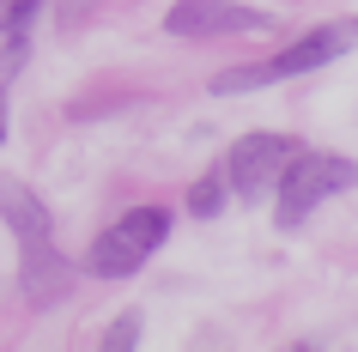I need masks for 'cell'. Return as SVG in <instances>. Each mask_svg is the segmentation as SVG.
<instances>
[{
    "label": "cell",
    "mask_w": 358,
    "mask_h": 352,
    "mask_svg": "<svg viewBox=\"0 0 358 352\" xmlns=\"http://www.w3.org/2000/svg\"><path fill=\"white\" fill-rule=\"evenodd\" d=\"M358 49V19H334V24H316V31H303L285 55H273V61H262L267 67V85L273 79H298V73H316V67H328V61H340V55H352Z\"/></svg>",
    "instance_id": "277c9868"
},
{
    "label": "cell",
    "mask_w": 358,
    "mask_h": 352,
    "mask_svg": "<svg viewBox=\"0 0 358 352\" xmlns=\"http://www.w3.org/2000/svg\"><path fill=\"white\" fill-rule=\"evenodd\" d=\"M0 219L19 231V243H43L55 237V225H49V206L19 183V176H0Z\"/></svg>",
    "instance_id": "52a82bcc"
},
{
    "label": "cell",
    "mask_w": 358,
    "mask_h": 352,
    "mask_svg": "<svg viewBox=\"0 0 358 352\" xmlns=\"http://www.w3.org/2000/svg\"><path fill=\"white\" fill-rule=\"evenodd\" d=\"M24 261H19V286L31 304H55V297H67V286H73V267L55 255V243H19Z\"/></svg>",
    "instance_id": "8992f818"
},
{
    "label": "cell",
    "mask_w": 358,
    "mask_h": 352,
    "mask_svg": "<svg viewBox=\"0 0 358 352\" xmlns=\"http://www.w3.org/2000/svg\"><path fill=\"white\" fill-rule=\"evenodd\" d=\"M292 140L285 134H243L237 146H231V158H225V183L237 188V195H267V188L280 183V170H285V158H292Z\"/></svg>",
    "instance_id": "5b68a950"
},
{
    "label": "cell",
    "mask_w": 358,
    "mask_h": 352,
    "mask_svg": "<svg viewBox=\"0 0 358 352\" xmlns=\"http://www.w3.org/2000/svg\"><path fill=\"white\" fill-rule=\"evenodd\" d=\"M358 183V164L352 158H334V152H292L280 170V225H303L310 219V206L340 195V188Z\"/></svg>",
    "instance_id": "7a4b0ae2"
},
{
    "label": "cell",
    "mask_w": 358,
    "mask_h": 352,
    "mask_svg": "<svg viewBox=\"0 0 358 352\" xmlns=\"http://www.w3.org/2000/svg\"><path fill=\"white\" fill-rule=\"evenodd\" d=\"M140 334H146V316H140V310H122L110 322V334H103V346H110V352H128Z\"/></svg>",
    "instance_id": "9c48e42d"
},
{
    "label": "cell",
    "mask_w": 358,
    "mask_h": 352,
    "mask_svg": "<svg viewBox=\"0 0 358 352\" xmlns=\"http://www.w3.org/2000/svg\"><path fill=\"white\" fill-rule=\"evenodd\" d=\"M43 0H0V31H24V24L37 19Z\"/></svg>",
    "instance_id": "30bf717a"
},
{
    "label": "cell",
    "mask_w": 358,
    "mask_h": 352,
    "mask_svg": "<svg viewBox=\"0 0 358 352\" xmlns=\"http://www.w3.org/2000/svg\"><path fill=\"white\" fill-rule=\"evenodd\" d=\"M0 140H6V79H0Z\"/></svg>",
    "instance_id": "8fae6325"
},
{
    "label": "cell",
    "mask_w": 358,
    "mask_h": 352,
    "mask_svg": "<svg viewBox=\"0 0 358 352\" xmlns=\"http://www.w3.org/2000/svg\"><path fill=\"white\" fill-rule=\"evenodd\" d=\"M189 213L194 219H219V213H225V176H201V183L189 188Z\"/></svg>",
    "instance_id": "ba28073f"
},
{
    "label": "cell",
    "mask_w": 358,
    "mask_h": 352,
    "mask_svg": "<svg viewBox=\"0 0 358 352\" xmlns=\"http://www.w3.org/2000/svg\"><path fill=\"white\" fill-rule=\"evenodd\" d=\"M164 237H170V213L164 206H128V213L92 243L85 267H92V279H128V274H140L152 261V249Z\"/></svg>",
    "instance_id": "6da1fadb"
},
{
    "label": "cell",
    "mask_w": 358,
    "mask_h": 352,
    "mask_svg": "<svg viewBox=\"0 0 358 352\" xmlns=\"http://www.w3.org/2000/svg\"><path fill=\"white\" fill-rule=\"evenodd\" d=\"M267 13L255 6H237V0H176L164 13V31L170 37H255L267 31Z\"/></svg>",
    "instance_id": "3957f363"
}]
</instances>
